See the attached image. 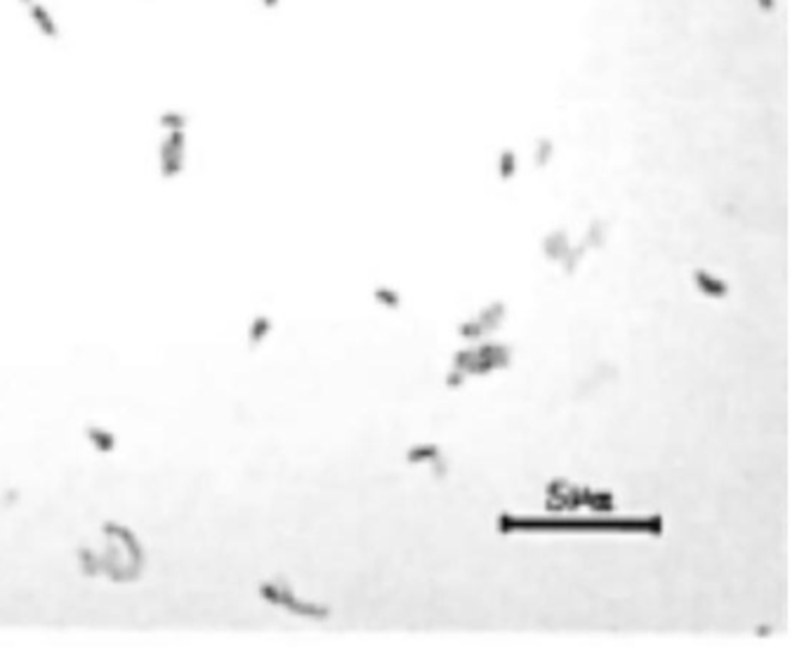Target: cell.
Here are the masks:
<instances>
[{"mask_svg":"<svg viewBox=\"0 0 804 655\" xmlns=\"http://www.w3.org/2000/svg\"><path fill=\"white\" fill-rule=\"evenodd\" d=\"M78 563H81V570L86 575H97L100 573V566H97V552L90 547H83L78 549Z\"/></svg>","mask_w":804,"mask_h":655,"instance_id":"7c38bea8","label":"cell"},{"mask_svg":"<svg viewBox=\"0 0 804 655\" xmlns=\"http://www.w3.org/2000/svg\"><path fill=\"white\" fill-rule=\"evenodd\" d=\"M434 455H439V448H436V446H429V448H422V450H411V453H408V457H411V460H420V457H427V460H432Z\"/></svg>","mask_w":804,"mask_h":655,"instance_id":"9a60e30c","label":"cell"},{"mask_svg":"<svg viewBox=\"0 0 804 655\" xmlns=\"http://www.w3.org/2000/svg\"><path fill=\"white\" fill-rule=\"evenodd\" d=\"M29 10H31V17H33V22H36V24L40 26V31H43L47 38H59V33H57V26H54V22L50 19V15H47V10L43 8V5H38V3H29Z\"/></svg>","mask_w":804,"mask_h":655,"instance_id":"ba28073f","label":"cell"},{"mask_svg":"<svg viewBox=\"0 0 804 655\" xmlns=\"http://www.w3.org/2000/svg\"><path fill=\"white\" fill-rule=\"evenodd\" d=\"M569 248H571V238L566 234V229H552L545 236V241H542V252H545L547 259H552V262H561Z\"/></svg>","mask_w":804,"mask_h":655,"instance_id":"3957f363","label":"cell"},{"mask_svg":"<svg viewBox=\"0 0 804 655\" xmlns=\"http://www.w3.org/2000/svg\"><path fill=\"white\" fill-rule=\"evenodd\" d=\"M759 3V10L762 12H774V8H776V0H757Z\"/></svg>","mask_w":804,"mask_h":655,"instance_id":"2e32d148","label":"cell"},{"mask_svg":"<svg viewBox=\"0 0 804 655\" xmlns=\"http://www.w3.org/2000/svg\"><path fill=\"white\" fill-rule=\"evenodd\" d=\"M498 172H500V177H503V179H512L514 177V172H517V153H514L512 149H505L503 153H500Z\"/></svg>","mask_w":804,"mask_h":655,"instance_id":"30bf717a","label":"cell"},{"mask_svg":"<svg viewBox=\"0 0 804 655\" xmlns=\"http://www.w3.org/2000/svg\"><path fill=\"white\" fill-rule=\"evenodd\" d=\"M185 130H168L165 139L161 142V175L165 179L175 177L185 167V149H187Z\"/></svg>","mask_w":804,"mask_h":655,"instance_id":"7a4b0ae2","label":"cell"},{"mask_svg":"<svg viewBox=\"0 0 804 655\" xmlns=\"http://www.w3.org/2000/svg\"><path fill=\"white\" fill-rule=\"evenodd\" d=\"M260 596L264 598V601H269L274 606H284L295 615H305V618H319V620H326L328 618V608L326 606H314V603H302L295 598L291 584H288L284 577H276V580L272 582H262L260 584Z\"/></svg>","mask_w":804,"mask_h":655,"instance_id":"6da1fadb","label":"cell"},{"mask_svg":"<svg viewBox=\"0 0 804 655\" xmlns=\"http://www.w3.org/2000/svg\"><path fill=\"white\" fill-rule=\"evenodd\" d=\"M554 153V144L549 137H542L538 139V144H535V151H533V163L538 167H545L549 163V158H552Z\"/></svg>","mask_w":804,"mask_h":655,"instance_id":"8fae6325","label":"cell"},{"mask_svg":"<svg viewBox=\"0 0 804 655\" xmlns=\"http://www.w3.org/2000/svg\"><path fill=\"white\" fill-rule=\"evenodd\" d=\"M86 436H88V441L100 450V453H111V450H116V436L111 434L109 429L97 427V425H88Z\"/></svg>","mask_w":804,"mask_h":655,"instance_id":"277c9868","label":"cell"},{"mask_svg":"<svg viewBox=\"0 0 804 655\" xmlns=\"http://www.w3.org/2000/svg\"><path fill=\"white\" fill-rule=\"evenodd\" d=\"M158 123L163 125L165 130H185L187 116L180 114V111H165V114L158 118Z\"/></svg>","mask_w":804,"mask_h":655,"instance_id":"4fadbf2b","label":"cell"},{"mask_svg":"<svg viewBox=\"0 0 804 655\" xmlns=\"http://www.w3.org/2000/svg\"><path fill=\"white\" fill-rule=\"evenodd\" d=\"M694 281H696V285L701 288L703 293L712 295V297H724V295H726V283H722V281L715 278V276H712V273H708V271L696 269V271H694Z\"/></svg>","mask_w":804,"mask_h":655,"instance_id":"52a82bcc","label":"cell"},{"mask_svg":"<svg viewBox=\"0 0 804 655\" xmlns=\"http://www.w3.org/2000/svg\"><path fill=\"white\" fill-rule=\"evenodd\" d=\"M269 330H272V319H267V316H257V319L250 323V330H248L250 347H255V344L262 342L264 337L269 335Z\"/></svg>","mask_w":804,"mask_h":655,"instance_id":"9c48e42d","label":"cell"},{"mask_svg":"<svg viewBox=\"0 0 804 655\" xmlns=\"http://www.w3.org/2000/svg\"><path fill=\"white\" fill-rule=\"evenodd\" d=\"M22 3H26V5H29V3H33V0H22Z\"/></svg>","mask_w":804,"mask_h":655,"instance_id":"ac0fdd59","label":"cell"},{"mask_svg":"<svg viewBox=\"0 0 804 655\" xmlns=\"http://www.w3.org/2000/svg\"><path fill=\"white\" fill-rule=\"evenodd\" d=\"M262 3L267 5V8H276V5H279V0H262Z\"/></svg>","mask_w":804,"mask_h":655,"instance_id":"e0dca14e","label":"cell"},{"mask_svg":"<svg viewBox=\"0 0 804 655\" xmlns=\"http://www.w3.org/2000/svg\"><path fill=\"white\" fill-rule=\"evenodd\" d=\"M606 238H609V222H604V220H592L590 222V227H588V231H585V236H583V245L588 250H592V248H604L606 245Z\"/></svg>","mask_w":804,"mask_h":655,"instance_id":"5b68a950","label":"cell"},{"mask_svg":"<svg viewBox=\"0 0 804 655\" xmlns=\"http://www.w3.org/2000/svg\"><path fill=\"white\" fill-rule=\"evenodd\" d=\"M375 300H378V302H383V305H390L392 309H397V307L401 305L399 293H397V290H392V288H387V285H378V288H375Z\"/></svg>","mask_w":804,"mask_h":655,"instance_id":"5bb4252c","label":"cell"},{"mask_svg":"<svg viewBox=\"0 0 804 655\" xmlns=\"http://www.w3.org/2000/svg\"><path fill=\"white\" fill-rule=\"evenodd\" d=\"M479 326H482L484 333H489V330H496L500 323L505 321V305L503 302H493L491 307H486L482 314L477 316Z\"/></svg>","mask_w":804,"mask_h":655,"instance_id":"8992f818","label":"cell"}]
</instances>
